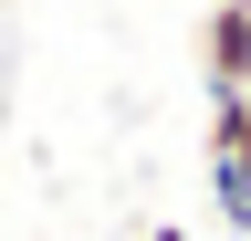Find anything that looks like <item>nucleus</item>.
<instances>
[{
	"mask_svg": "<svg viewBox=\"0 0 251 241\" xmlns=\"http://www.w3.org/2000/svg\"><path fill=\"white\" fill-rule=\"evenodd\" d=\"M209 199H220V231H251V95L209 105Z\"/></svg>",
	"mask_w": 251,
	"mask_h": 241,
	"instance_id": "nucleus-1",
	"label": "nucleus"
},
{
	"mask_svg": "<svg viewBox=\"0 0 251 241\" xmlns=\"http://www.w3.org/2000/svg\"><path fill=\"white\" fill-rule=\"evenodd\" d=\"M199 84H209V105L251 95V11L241 0H209V21H199Z\"/></svg>",
	"mask_w": 251,
	"mask_h": 241,
	"instance_id": "nucleus-2",
	"label": "nucleus"
},
{
	"mask_svg": "<svg viewBox=\"0 0 251 241\" xmlns=\"http://www.w3.org/2000/svg\"><path fill=\"white\" fill-rule=\"evenodd\" d=\"M220 241H251V231H220Z\"/></svg>",
	"mask_w": 251,
	"mask_h": 241,
	"instance_id": "nucleus-3",
	"label": "nucleus"
},
{
	"mask_svg": "<svg viewBox=\"0 0 251 241\" xmlns=\"http://www.w3.org/2000/svg\"><path fill=\"white\" fill-rule=\"evenodd\" d=\"M241 11H251V0H241Z\"/></svg>",
	"mask_w": 251,
	"mask_h": 241,
	"instance_id": "nucleus-4",
	"label": "nucleus"
}]
</instances>
